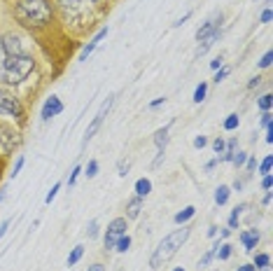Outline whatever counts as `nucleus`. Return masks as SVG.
Wrapping results in <instances>:
<instances>
[{
  "mask_svg": "<svg viewBox=\"0 0 273 271\" xmlns=\"http://www.w3.org/2000/svg\"><path fill=\"white\" fill-rule=\"evenodd\" d=\"M191 234V227L189 224H182L180 229H175L171 231L168 236L159 243L157 248H154V253H152V260H149V267L152 269H159V267H164L171 257H175L178 255V250H180L182 246H184V241L189 238Z\"/></svg>",
  "mask_w": 273,
  "mask_h": 271,
  "instance_id": "f257e3e1",
  "label": "nucleus"
},
{
  "mask_svg": "<svg viewBox=\"0 0 273 271\" xmlns=\"http://www.w3.org/2000/svg\"><path fill=\"white\" fill-rule=\"evenodd\" d=\"M14 17L24 26H45L51 19V5L49 0H17Z\"/></svg>",
  "mask_w": 273,
  "mask_h": 271,
  "instance_id": "f03ea898",
  "label": "nucleus"
},
{
  "mask_svg": "<svg viewBox=\"0 0 273 271\" xmlns=\"http://www.w3.org/2000/svg\"><path fill=\"white\" fill-rule=\"evenodd\" d=\"M33 68H35L33 58L26 56V54H19V56L9 58L5 66H0V73H2V80L7 84H19L33 73Z\"/></svg>",
  "mask_w": 273,
  "mask_h": 271,
  "instance_id": "7ed1b4c3",
  "label": "nucleus"
},
{
  "mask_svg": "<svg viewBox=\"0 0 273 271\" xmlns=\"http://www.w3.org/2000/svg\"><path fill=\"white\" fill-rule=\"evenodd\" d=\"M19 54H24V47H21V40H19L17 35H2L0 38V66H5L12 56H19Z\"/></svg>",
  "mask_w": 273,
  "mask_h": 271,
  "instance_id": "20e7f679",
  "label": "nucleus"
},
{
  "mask_svg": "<svg viewBox=\"0 0 273 271\" xmlns=\"http://www.w3.org/2000/svg\"><path fill=\"white\" fill-rule=\"evenodd\" d=\"M124 234H126V217H117V220H112L110 222V227H108V231H105V248L112 250L115 243L124 236Z\"/></svg>",
  "mask_w": 273,
  "mask_h": 271,
  "instance_id": "39448f33",
  "label": "nucleus"
},
{
  "mask_svg": "<svg viewBox=\"0 0 273 271\" xmlns=\"http://www.w3.org/2000/svg\"><path fill=\"white\" fill-rule=\"evenodd\" d=\"M112 101H115V96H110V99L105 101L103 106H100V110H98V112H96V117H93V122L89 124V129H87V133H84V145H87V143H89V140L93 138V136H96V131H98V129H100V124H103L105 115H108V110H110V108H112Z\"/></svg>",
  "mask_w": 273,
  "mask_h": 271,
  "instance_id": "423d86ee",
  "label": "nucleus"
},
{
  "mask_svg": "<svg viewBox=\"0 0 273 271\" xmlns=\"http://www.w3.org/2000/svg\"><path fill=\"white\" fill-rule=\"evenodd\" d=\"M0 112H5V115H14L19 117L21 115V103L14 94H9L7 89H0Z\"/></svg>",
  "mask_w": 273,
  "mask_h": 271,
  "instance_id": "0eeeda50",
  "label": "nucleus"
},
{
  "mask_svg": "<svg viewBox=\"0 0 273 271\" xmlns=\"http://www.w3.org/2000/svg\"><path fill=\"white\" fill-rule=\"evenodd\" d=\"M63 112V103H61V99L58 96H49L47 99V103L42 106V119L47 122V119H51V117H56Z\"/></svg>",
  "mask_w": 273,
  "mask_h": 271,
  "instance_id": "6e6552de",
  "label": "nucleus"
},
{
  "mask_svg": "<svg viewBox=\"0 0 273 271\" xmlns=\"http://www.w3.org/2000/svg\"><path fill=\"white\" fill-rule=\"evenodd\" d=\"M220 24H222V14H217V17H213L210 21H206V24L199 28V33H196V40H203V38H208V35H213L215 31H220Z\"/></svg>",
  "mask_w": 273,
  "mask_h": 271,
  "instance_id": "1a4fd4ad",
  "label": "nucleus"
},
{
  "mask_svg": "<svg viewBox=\"0 0 273 271\" xmlns=\"http://www.w3.org/2000/svg\"><path fill=\"white\" fill-rule=\"evenodd\" d=\"M240 243L245 246V250H255L257 243H259V231L257 229H245L240 234Z\"/></svg>",
  "mask_w": 273,
  "mask_h": 271,
  "instance_id": "9d476101",
  "label": "nucleus"
},
{
  "mask_svg": "<svg viewBox=\"0 0 273 271\" xmlns=\"http://www.w3.org/2000/svg\"><path fill=\"white\" fill-rule=\"evenodd\" d=\"M105 35H108V28H100L98 33H96V38H93V40H91L89 45H87V47H84V50H82V54H80V61H87V56H89L91 52H93V50H96V47H98V42L103 40Z\"/></svg>",
  "mask_w": 273,
  "mask_h": 271,
  "instance_id": "9b49d317",
  "label": "nucleus"
},
{
  "mask_svg": "<svg viewBox=\"0 0 273 271\" xmlns=\"http://www.w3.org/2000/svg\"><path fill=\"white\" fill-rule=\"evenodd\" d=\"M140 208H142V199L140 197L131 199V201L126 204V215L133 220V217H138V215H140Z\"/></svg>",
  "mask_w": 273,
  "mask_h": 271,
  "instance_id": "f8f14e48",
  "label": "nucleus"
},
{
  "mask_svg": "<svg viewBox=\"0 0 273 271\" xmlns=\"http://www.w3.org/2000/svg\"><path fill=\"white\" fill-rule=\"evenodd\" d=\"M149 192H152V182L147 180V178H140V180L136 182V194H138V197H147Z\"/></svg>",
  "mask_w": 273,
  "mask_h": 271,
  "instance_id": "ddd939ff",
  "label": "nucleus"
},
{
  "mask_svg": "<svg viewBox=\"0 0 273 271\" xmlns=\"http://www.w3.org/2000/svg\"><path fill=\"white\" fill-rule=\"evenodd\" d=\"M220 40V31H215V33L213 35H208V38H203V45H199V54H206L208 50H210V47H213V45H215V42Z\"/></svg>",
  "mask_w": 273,
  "mask_h": 271,
  "instance_id": "4468645a",
  "label": "nucleus"
},
{
  "mask_svg": "<svg viewBox=\"0 0 273 271\" xmlns=\"http://www.w3.org/2000/svg\"><path fill=\"white\" fill-rule=\"evenodd\" d=\"M154 143H157L159 150H166V143H168V126H164V129H159V131L154 133Z\"/></svg>",
  "mask_w": 273,
  "mask_h": 271,
  "instance_id": "2eb2a0df",
  "label": "nucleus"
},
{
  "mask_svg": "<svg viewBox=\"0 0 273 271\" xmlns=\"http://www.w3.org/2000/svg\"><path fill=\"white\" fill-rule=\"evenodd\" d=\"M229 194H231V189L227 187V185L217 187V192H215V201H217V206H224V204H227V201H229Z\"/></svg>",
  "mask_w": 273,
  "mask_h": 271,
  "instance_id": "dca6fc26",
  "label": "nucleus"
},
{
  "mask_svg": "<svg viewBox=\"0 0 273 271\" xmlns=\"http://www.w3.org/2000/svg\"><path fill=\"white\" fill-rule=\"evenodd\" d=\"M231 253H233V248L229 246V243H224V246L217 243V246H215V257H217V260H229Z\"/></svg>",
  "mask_w": 273,
  "mask_h": 271,
  "instance_id": "f3484780",
  "label": "nucleus"
},
{
  "mask_svg": "<svg viewBox=\"0 0 273 271\" xmlns=\"http://www.w3.org/2000/svg\"><path fill=\"white\" fill-rule=\"evenodd\" d=\"M194 213H196V208H194V206H187L182 213L175 215V222H178V224H184L187 220H191V217H194Z\"/></svg>",
  "mask_w": 273,
  "mask_h": 271,
  "instance_id": "a211bd4d",
  "label": "nucleus"
},
{
  "mask_svg": "<svg viewBox=\"0 0 273 271\" xmlns=\"http://www.w3.org/2000/svg\"><path fill=\"white\" fill-rule=\"evenodd\" d=\"M269 264H271V257L266 253H257L255 255V264L252 267H257V269H269Z\"/></svg>",
  "mask_w": 273,
  "mask_h": 271,
  "instance_id": "6ab92c4d",
  "label": "nucleus"
},
{
  "mask_svg": "<svg viewBox=\"0 0 273 271\" xmlns=\"http://www.w3.org/2000/svg\"><path fill=\"white\" fill-rule=\"evenodd\" d=\"M82 255H84V248H82V246L73 248V253L68 255V267H73V264L80 262V260H82Z\"/></svg>",
  "mask_w": 273,
  "mask_h": 271,
  "instance_id": "aec40b11",
  "label": "nucleus"
},
{
  "mask_svg": "<svg viewBox=\"0 0 273 271\" xmlns=\"http://www.w3.org/2000/svg\"><path fill=\"white\" fill-rule=\"evenodd\" d=\"M129 248H131V236H129V234H124V236H122L115 243V250H119V253H126Z\"/></svg>",
  "mask_w": 273,
  "mask_h": 271,
  "instance_id": "412c9836",
  "label": "nucleus"
},
{
  "mask_svg": "<svg viewBox=\"0 0 273 271\" xmlns=\"http://www.w3.org/2000/svg\"><path fill=\"white\" fill-rule=\"evenodd\" d=\"M206 94H208V84L201 82L199 87H196V91H194V103H201V101L206 99Z\"/></svg>",
  "mask_w": 273,
  "mask_h": 271,
  "instance_id": "4be33fe9",
  "label": "nucleus"
},
{
  "mask_svg": "<svg viewBox=\"0 0 273 271\" xmlns=\"http://www.w3.org/2000/svg\"><path fill=\"white\" fill-rule=\"evenodd\" d=\"M245 211V206H236L233 208V213H231V217H229V227L231 229H236V224H238V217H240V213Z\"/></svg>",
  "mask_w": 273,
  "mask_h": 271,
  "instance_id": "5701e85b",
  "label": "nucleus"
},
{
  "mask_svg": "<svg viewBox=\"0 0 273 271\" xmlns=\"http://www.w3.org/2000/svg\"><path fill=\"white\" fill-rule=\"evenodd\" d=\"M238 115H229L227 117V119H224V129H227V131H233V129H238Z\"/></svg>",
  "mask_w": 273,
  "mask_h": 271,
  "instance_id": "b1692460",
  "label": "nucleus"
},
{
  "mask_svg": "<svg viewBox=\"0 0 273 271\" xmlns=\"http://www.w3.org/2000/svg\"><path fill=\"white\" fill-rule=\"evenodd\" d=\"M271 106H273V96L271 94H266V96H262V99H259V108H262V110H271Z\"/></svg>",
  "mask_w": 273,
  "mask_h": 271,
  "instance_id": "393cba45",
  "label": "nucleus"
},
{
  "mask_svg": "<svg viewBox=\"0 0 273 271\" xmlns=\"http://www.w3.org/2000/svg\"><path fill=\"white\" fill-rule=\"evenodd\" d=\"M96 173H98V162H96V159H91L89 164H87V173H84V175H87V178H93Z\"/></svg>",
  "mask_w": 273,
  "mask_h": 271,
  "instance_id": "a878e982",
  "label": "nucleus"
},
{
  "mask_svg": "<svg viewBox=\"0 0 273 271\" xmlns=\"http://www.w3.org/2000/svg\"><path fill=\"white\" fill-rule=\"evenodd\" d=\"M271 164H273V159L271 157H266L264 162H262V166H259V171L264 173V175H271Z\"/></svg>",
  "mask_w": 273,
  "mask_h": 271,
  "instance_id": "bb28decb",
  "label": "nucleus"
},
{
  "mask_svg": "<svg viewBox=\"0 0 273 271\" xmlns=\"http://www.w3.org/2000/svg\"><path fill=\"white\" fill-rule=\"evenodd\" d=\"M87 236H89V238H96V236H98V222H96V220H93L89 227H87Z\"/></svg>",
  "mask_w": 273,
  "mask_h": 271,
  "instance_id": "cd10ccee",
  "label": "nucleus"
},
{
  "mask_svg": "<svg viewBox=\"0 0 273 271\" xmlns=\"http://www.w3.org/2000/svg\"><path fill=\"white\" fill-rule=\"evenodd\" d=\"M245 159H248V155H245V152H236V155L231 157V162L236 166H243V164H245Z\"/></svg>",
  "mask_w": 273,
  "mask_h": 271,
  "instance_id": "c85d7f7f",
  "label": "nucleus"
},
{
  "mask_svg": "<svg viewBox=\"0 0 273 271\" xmlns=\"http://www.w3.org/2000/svg\"><path fill=\"white\" fill-rule=\"evenodd\" d=\"M271 61H273V54H271V52H266L264 56H262V61H259V66H262V68H269V66H271Z\"/></svg>",
  "mask_w": 273,
  "mask_h": 271,
  "instance_id": "c756f323",
  "label": "nucleus"
},
{
  "mask_svg": "<svg viewBox=\"0 0 273 271\" xmlns=\"http://www.w3.org/2000/svg\"><path fill=\"white\" fill-rule=\"evenodd\" d=\"M213 257H215V253H213V250H208V253L203 255V257H201L199 267H208V264H210V260H213Z\"/></svg>",
  "mask_w": 273,
  "mask_h": 271,
  "instance_id": "7c9ffc66",
  "label": "nucleus"
},
{
  "mask_svg": "<svg viewBox=\"0 0 273 271\" xmlns=\"http://www.w3.org/2000/svg\"><path fill=\"white\" fill-rule=\"evenodd\" d=\"M224 148H227V145H224V140H222V138H217L215 143H213V150H215V152H217V155H220V157H222Z\"/></svg>",
  "mask_w": 273,
  "mask_h": 271,
  "instance_id": "2f4dec72",
  "label": "nucleus"
},
{
  "mask_svg": "<svg viewBox=\"0 0 273 271\" xmlns=\"http://www.w3.org/2000/svg\"><path fill=\"white\" fill-rule=\"evenodd\" d=\"M206 145H208V138H206V136H196V138H194V148H206Z\"/></svg>",
  "mask_w": 273,
  "mask_h": 271,
  "instance_id": "473e14b6",
  "label": "nucleus"
},
{
  "mask_svg": "<svg viewBox=\"0 0 273 271\" xmlns=\"http://www.w3.org/2000/svg\"><path fill=\"white\" fill-rule=\"evenodd\" d=\"M58 189H61V185H58V182H56V185H54V187H51V192H49V194H47V199H45V201H47V204H51V201H54V199H56V192H58Z\"/></svg>",
  "mask_w": 273,
  "mask_h": 271,
  "instance_id": "72a5a7b5",
  "label": "nucleus"
},
{
  "mask_svg": "<svg viewBox=\"0 0 273 271\" xmlns=\"http://www.w3.org/2000/svg\"><path fill=\"white\" fill-rule=\"evenodd\" d=\"M77 175H80V166H75V168H73V173L68 175V185H70V187H73V185H75V180H77Z\"/></svg>",
  "mask_w": 273,
  "mask_h": 271,
  "instance_id": "f704fd0d",
  "label": "nucleus"
},
{
  "mask_svg": "<svg viewBox=\"0 0 273 271\" xmlns=\"http://www.w3.org/2000/svg\"><path fill=\"white\" fill-rule=\"evenodd\" d=\"M117 171H119V175H126V173H129V162H124V159H122V162L117 164Z\"/></svg>",
  "mask_w": 273,
  "mask_h": 271,
  "instance_id": "c9c22d12",
  "label": "nucleus"
},
{
  "mask_svg": "<svg viewBox=\"0 0 273 271\" xmlns=\"http://www.w3.org/2000/svg\"><path fill=\"white\" fill-rule=\"evenodd\" d=\"M271 110H266L264 115H262V126H266V129H269V126H271Z\"/></svg>",
  "mask_w": 273,
  "mask_h": 271,
  "instance_id": "e433bc0d",
  "label": "nucleus"
},
{
  "mask_svg": "<svg viewBox=\"0 0 273 271\" xmlns=\"http://www.w3.org/2000/svg\"><path fill=\"white\" fill-rule=\"evenodd\" d=\"M227 75H229V68H222V70H217V75H215V82L220 84L224 80V77H227Z\"/></svg>",
  "mask_w": 273,
  "mask_h": 271,
  "instance_id": "4c0bfd02",
  "label": "nucleus"
},
{
  "mask_svg": "<svg viewBox=\"0 0 273 271\" xmlns=\"http://www.w3.org/2000/svg\"><path fill=\"white\" fill-rule=\"evenodd\" d=\"M21 166H24V157H19V159H17V164H14V171H12V178H14V175H19Z\"/></svg>",
  "mask_w": 273,
  "mask_h": 271,
  "instance_id": "58836bf2",
  "label": "nucleus"
},
{
  "mask_svg": "<svg viewBox=\"0 0 273 271\" xmlns=\"http://www.w3.org/2000/svg\"><path fill=\"white\" fill-rule=\"evenodd\" d=\"M271 185H273V180H271V175H264V180H262V187L266 189V192H269V189H271Z\"/></svg>",
  "mask_w": 273,
  "mask_h": 271,
  "instance_id": "ea45409f",
  "label": "nucleus"
},
{
  "mask_svg": "<svg viewBox=\"0 0 273 271\" xmlns=\"http://www.w3.org/2000/svg\"><path fill=\"white\" fill-rule=\"evenodd\" d=\"M262 21H264V24L271 21V9H264V12H262Z\"/></svg>",
  "mask_w": 273,
  "mask_h": 271,
  "instance_id": "a19ab883",
  "label": "nucleus"
},
{
  "mask_svg": "<svg viewBox=\"0 0 273 271\" xmlns=\"http://www.w3.org/2000/svg\"><path fill=\"white\" fill-rule=\"evenodd\" d=\"M7 227H9V220H5L2 224H0V238L5 236V231H7Z\"/></svg>",
  "mask_w": 273,
  "mask_h": 271,
  "instance_id": "79ce46f5",
  "label": "nucleus"
},
{
  "mask_svg": "<svg viewBox=\"0 0 273 271\" xmlns=\"http://www.w3.org/2000/svg\"><path fill=\"white\" fill-rule=\"evenodd\" d=\"M220 66H222V56H217L215 61H210V68H215V70H217Z\"/></svg>",
  "mask_w": 273,
  "mask_h": 271,
  "instance_id": "37998d69",
  "label": "nucleus"
},
{
  "mask_svg": "<svg viewBox=\"0 0 273 271\" xmlns=\"http://www.w3.org/2000/svg\"><path fill=\"white\" fill-rule=\"evenodd\" d=\"M236 271H257L255 267H252V264H243V267H238V269Z\"/></svg>",
  "mask_w": 273,
  "mask_h": 271,
  "instance_id": "c03bdc74",
  "label": "nucleus"
},
{
  "mask_svg": "<svg viewBox=\"0 0 273 271\" xmlns=\"http://www.w3.org/2000/svg\"><path fill=\"white\" fill-rule=\"evenodd\" d=\"M266 143H273V129H271V126L266 129Z\"/></svg>",
  "mask_w": 273,
  "mask_h": 271,
  "instance_id": "a18cd8bd",
  "label": "nucleus"
},
{
  "mask_svg": "<svg viewBox=\"0 0 273 271\" xmlns=\"http://www.w3.org/2000/svg\"><path fill=\"white\" fill-rule=\"evenodd\" d=\"M89 271H105V267H103V264H91Z\"/></svg>",
  "mask_w": 273,
  "mask_h": 271,
  "instance_id": "49530a36",
  "label": "nucleus"
},
{
  "mask_svg": "<svg viewBox=\"0 0 273 271\" xmlns=\"http://www.w3.org/2000/svg\"><path fill=\"white\" fill-rule=\"evenodd\" d=\"M161 103H164V99H154V101H152V103H149V108H159V106H161Z\"/></svg>",
  "mask_w": 273,
  "mask_h": 271,
  "instance_id": "de8ad7c7",
  "label": "nucleus"
},
{
  "mask_svg": "<svg viewBox=\"0 0 273 271\" xmlns=\"http://www.w3.org/2000/svg\"><path fill=\"white\" fill-rule=\"evenodd\" d=\"M255 168H257V162H255V159H250V162H248V171H255Z\"/></svg>",
  "mask_w": 273,
  "mask_h": 271,
  "instance_id": "09e8293b",
  "label": "nucleus"
},
{
  "mask_svg": "<svg viewBox=\"0 0 273 271\" xmlns=\"http://www.w3.org/2000/svg\"><path fill=\"white\" fill-rule=\"evenodd\" d=\"M173 271H184V269H182V267H175V269Z\"/></svg>",
  "mask_w": 273,
  "mask_h": 271,
  "instance_id": "8fccbe9b",
  "label": "nucleus"
},
{
  "mask_svg": "<svg viewBox=\"0 0 273 271\" xmlns=\"http://www.w3.org/2000/svg\"><path fill=\"white\" fill-rule=\"evenodd\" d=\"M2 197H5V192H0V201H2Z\"/></svg>",
  "mask_w": 273,
  "mask_h": 271,
  "instance_id": "3c124183",
  "label": "nucleus"
},
{
  "mask_svg": "<svg viewBox=\"0 0 273 271\" xmlns=\"http://www.w3.org/2000/svg\"><path fill=\"white\" fill-rule=\"evenodd\" d=\"M262 271H269V269H262Z\"/></svg>",
  "mask_w": 273,
  "mask_h": 271,
  "instance_id": "603ef678",
  "label": "nucleus"
},
{
  "mask_svg": "<svg viewBox=\"0 0 273 271\" xmlns=\"http://www.w3.org/2000/svg\"><path fill=\"white\" fill-rule=\"evenodd\" d=\"M96 2H100V0H96Z\"/></svg>",
  "mask_w": 273,
  "mask_h": 271,
  "instance_id": "864d4df0",
  "label": "nucleus"
}]
</instances>
